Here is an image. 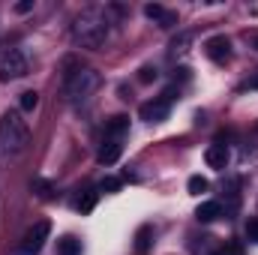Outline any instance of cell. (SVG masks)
I'll return each instance as SVG.
<instances>
[{
	"label": "cell",
	"instance_id": "cell-15",
	"mask_svg": "<svg viewBox=\"0 0 258 255\" xmlns=\"http://www.w3.org/2000/svg\"><path fill=\"white\" fill-rule=\"evenodd\" d=\"M165 12H168V9H162L159 3H147V6H144V15H147V18H153V21H162V15H165Z\"/></svg>",
	"mask_w": 258,
	"mask_h": 255
},
{
	"label": "cell",
	"instance_id": "cell-4",
	"mask_svg": "<svg viewBox=\"0 0 258 255\" xmlns=\"http://www.w3.org/2000/svg\"><path fill=\"white\" fill-rule=\"evenodd\" d=\"M24 75H27V57L18 48L3 51V57H0V81H18Z\"/></svg>",
	"mask_w": 258,
	"mask_h": 255
},
{
	"label": "cell",
	"instance_id": "cell-13",
	"mask_svg": "<svg viewBox=\"0 0 258 255\" xmlns=\"http://www.w3.org/2000/svg\"><path fill=\"white\" fill-rule=\"evenodd\" d=\"M186 189H189V195H204V192L210 189V183H207V177H201V174H192V177L186 180Z\"/></svg>",
	"mask_w": 258,
	"mask_h": 255
},
{
	"label": "cell",
	"instance_id": "cell-2",
	"mask_svg": "<svg viewBox=\"0 0 258 255\" xmlns=\"http://www.w3.org/2000/svg\"><path fill=\"white\" fill-rule=\"evenodd\" d=\"M30 138L27 120H21V111H6L0 117V162H9L24 153Z\"/></svg>",
	"mask_w": 258,
	"mask_h": 255
},
{
	"label": "cell",
	"instance_id": "cell-17",
	"mask_svg": "<svg viewBox=\"0 0 258 255\" xmlns=\"http://www.w3.org/2000/svg\"><path fill=\"white\" fill-rule=\"evenodd\" d=\"M93 207H96V192H87V195L78 201V210H81V213H90Z\"/></svg>",
	"mask_w": 258,
	"mask_h": 255
},
{
	"label": "cell",
	"instance_id": "cell-3",
	"mask_svg": "<svg viewBox=\"0 0 258 255\" xmlns=\"http://www.w3.org/2000/svg\"><path fill=\"white\" fill-rule=\"evenodd\" d=\"M99 90V72L96 69H78L69 81H66V99L72 102V105H84V102H90V96Z\"/></svg>",
	"mask_w": 258,
	"mask_h": 255
},
{
	"label": "cell",
	"instance_id": "cell-21",
	"mask_svg": "<svg viewBox=\"0 0 258 255\" xmlns=\"http://www.w3.org/2000/svg\"><path fill=\"white\" fill-rule=\"evenodd\" d=\"M186 45H189V33H183L180 39H174V42H171V51L180 54V51H186Z\"/></svg>",
	"mask_w": 258,
	"mask_h": 255
},
{
	"label": "cell",
	"instance_id": "cell-8",
	"mask_svg": "<svg viewBox=\"0 0 258 255\" xmlns=\"http://www.w3.org/2000/svg\"><path fill=\"white\" fill-rule=\"evenodd\" d=\"M228 159H231V153H228L225 144H210V147L204 150V162H207L210 168H216V171H222V168L228 165Z\"/></svg>",
	"mask_w": 258,
	"mask_h": 255
},
{
	"label": "cell",
	"instance_id": "cell-9",
	"mask_svg": "<svg viewBox=\"0 0 258 255\" xmlns=\"http://www.w3.org/2000/svg\"><path fill=\"white\" fill-rule=\"evenodd\" d=\"M120 153H123V144H120L117 138H105L102 147H99V162H102V165H114V162L120 159Z\"/></svg>",
	"mask_w": 258,
	"mask_h": 255
},
{
	"label": "cell",
	"instance_id": "cell-26",
	"mask_svg": "<svg viewBox=\"0 0 258 255\" xmlns=\"http://www.w3.org/2000/svg\"><path fill=\"white\" fill-rule=\"evenodd\" d=\"M249 87H255V90H258V78H252V81H249Z\"/></svg>",
	"mask_w": 258,
	"mask_h": 255
},
{
	"label": "cell",
	"instance_id": "cell-27",
	"mask_svg": "<svg viewBox=\"0 0 258 255\" xmlns=\"http://www.w3.org/2000/svg\"><path fill=\"white\" fill-rule=\"evenodd\" d=\"M213 255H228V252H213Z\"/></svg>",
	"mask_w": 258,
	"mask_h": 255
},
{
	"label": "cell",
	"instance_id": "cell-11",
	"mask_svg": "<svg viewBox=\"0 0 258 255\" xmlns=\"http://www.w3.org/2000/svg\"><path fill=\"white\" fill-rule=\"evenodd\" d=\"M129 129V117L126 114H114V117H108L105 120V138H117L120 141V135Z\"/></svg>",
	"mask_w": 258,
	"mask_h": 255
},
{
	"label": "cell",
	"instance_id": "cell-16",
	"mask_svg": "<svg viewBox=\"0 0 258 255\" xmlns=\"http://www.w3.org/2000/svg\"><path fill=\"white\" fill-rule=\"evenodd\" d=\"M147 237H150V228H147V225H144V228H138V234H135V249H138V252H144V249H147V243H150Z\"/></svg>",
	"mask_w": 258,
	"mask_h": 255
},
{
	"label": "cell",
	"instance_id": "cell-19",
	"mask_svg": "<svg viewBox=\"0 0 258 255\" xmlns=\"http://www.w3.org/2000/svg\"><path fill=\"white\" fill-rule=\"evenodd\" d=\"M138 81H141V84H150V81H156V69H153V66H144V69L138 72Z\"/></svg>",
	"mask_w": 258,
	"mask_h": 255
},
{
	"label": "cell",
	"instance_id": "cell-18",
	"mask_svg": "<svg viewBox=\"0 0 258 255\" xmlns=\"http://www.w3.org/2000/svg\"><path fill=\"white\" fill-rule=\"evenodd\" d=\"M246 240L258 243V216H252V219L246 222Z\"/></svg>",
	"mask_w": 258,
	"mask_h": 255
},
{
	"label": "cell",
	"instance_id": "cell-10",
	"mask_svg": "<svg viewBox=\"0 0 258 255\" xmlns=\"http://www.w3.org/2000/svg\"><path fill=\"white\" fill-rule=\"evenodd\" d=\"M219 216H222V204H219V201H201L198 210H195V219H198V222H213V219H219Z\"/></svg>",
	"mask_w": 258,
	"mask_h": 255
},
{
	"label": "cell",
	"instance_id": "cell-24",
	"mask_svg": "<svg viewBox=\"0 0 258 255\" xmlns=\"http://www.w3.org/2000/svg\"><path fill=\"white\" fill-rule=\"evenodd\" d=\"M228 252H231V255H243V249H240L237 243H231V246H228Z\"/></svg>",
	"mask_w": 258,
	"mask_h": 255
},
{
	"label": "cell",
	"instance_id": "cell-25",
	"mask_svg": "<svg viewBox=\"0 0 258 255\" xmlns=\"http://www.w3.org/2000/svg\"><path fill=\"white\" fill-rule=\"evenodd\" d=\"M249 42H252V45L258 48V33H252V36H249Z\"/></svg>",
	"mask_w": 258,
	"mask_h": 255
},
{
	"label": "cell",
	"instance_id": "cell-12",
	"mask_svg": "<svg viewBox=\"0 0 258 255\" xmlns=\"http://www.w3.org/2000/svg\"><path fill=\"white\" fill-rule=\"evenodd\" d=\"M36 105H39V93H36V90H24V93L18 96V108H21V111H33Z\"/></svg>",
	"mask_w": 258,
	"mask_h": 255
},
{
	"label": "cell",
	"instance_id": "cell-7",
	"mask_svg": "<svg viewBox=\"0 0 258 255\" xmlns=\"http://www.w3.org/2000/svg\"><path fill=\"white\" fill-rule=\"evenodd\" d=\"M204 54L213 63H228L231 60V42H228V36H210L204 42Z\"/></svg>",
	"mask_w": 258,
	"mask_h": 255
},
{
	"label": "cell",
	"instance_id": "cell-20",
	"mask_svg": "<svg viewBox=\"0 0 258 255\" xmlns=\"http://www.w3.org/2000/svg\"><path fill=\"white\" fill-rule=\"evenodd\" d=\"M120 189V180L117 177H105L102 183H99V192H117Z\"/></svg>",
	"mask_w": 258,
	"mask_h": 255
},
{
	"label": "cell",
	"instance_id": "cell-1",
	"mask_svg": "<svg viewBox=\"0 0 258 255\" xmlns=\"http://www.w3.org/2000/svg\"><path fill=\"white\" fill-rule=\"evenodd\" d=\"M108 33H111V18H108V9L102 6H87L72 21V39L81 48H90V51L102 48Z\"/></svg>",
	"mask_w": 258,
	"mask_h": 255
},
{
	"label": "cell",
	"instance_id": "cell-14",
	"mask_svg": "<svg viewBox=\"0 0 258 255\" xmlns=\"http://www.w3.org/2000/svg\"><path fill=\"white\" fill-rule=\"evenodd\" d=\"M57 252L60 255H81V243L75 237H60L57 240Z\"/></svg>",
	"mask_w": 258,
	"mask_h": 255
},
{
	"label": "cell",
	"instance_id": "cell-6",
	"mask_svg": "<svg viewBox=\"0 0 258 255\" xmlns=\"http://www.w3.org/2000/svg\"><path fill=\"white\" fill-rule=\"evenodd\" d=\"M138 114H141V120L144 123H162V120H168V114H171V105L159 96V99H150V102H144L141 108H138Z\"/></svg>",
	"mask_w": 258,
	"mask_h": 255
},
{
	"label": "cell",
	"instance_id": "cell-22",
	"mask_svg": "<svg viewBox=\"0 0 258 255\" xmlns=\"http://www.w3.org/2000/svg\"><path fill=\"white\" fill-rule=\"evenodd\" d=\"M33 189L39 192L42 198H51V183H45V180H33Z\"/></svg>",
	"mask_w": 258,
	"mask_h": 255
},
{
	"label": "cell",
	"instance_id": "cell-5",
	"mask_svg": "<svg viewBox=\"0 0 258 255\" xmlns=\"http://www.w3.org/2000/svg\"><path fill=\"white\" fill-rule=\"evenodd\" d=\"M48 234H51V222H36L33 228H27L24 231V237H21V246H18V255H36L42 246H45V240H48Z\"/></svg>",
	"mask_w": 258,
	"mask_h": 255
},
{
	"label": "cell",
	"instance_id": "cell-23",
	"mask_svg": "<svg viewBox=\"0 0 258 255\" xmlns=\"http://www.w3.org/2000/svg\"><path fill=\"white\" fill-rule=\"evenodd\" d=\"M33 9V0H21V3H15V12L18 15H24V12H30Z\"/></svg>",
	"mask_w": 258,
	"mask_h": 255
}]
</instances>
